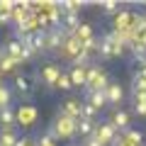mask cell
I'll list each match as a JSON object with an SVG mask.
<instances>
[{"label":"cell","mask_w":146,"mask_h":146,"mask_svg":"<svg viewBox=\"0 0 146 146\" xmlns=\"http://www.w3.org/2000/svg\"><path fill=\"white\" fill-rule=\"evenodd\" d=\"M115 46H117V36H115V32L105 34L102 39L98 42V54H100V58H102V61L112 58V56H115Z\"/></svg>","instance_id":"obj_1"},{"label":"cell","mask_w":146,"mask_h":146,"mask_svg":"<svg viewBox=\"0 0 146 146\" xmlns=\"http://www.w3.org/2000/svg\"><path fill=\"white\" fill-rule=\"evenodd\" d=\"M95 139H98L100 144H112V141L117 139V136H115V127L110 124V122H105V124L95 127Z\"/></svg>","instance_id":"obj_2"},{"label":"cell","mask_w":146,"mask_h":146,"mask_svg":"<svg viewBox=\"0 0 146 146\" xmlns=\"http://www.w3.org/2000/svg\"><path fill=\"white\" fill-rule=\"evenodd\" d=\"M58 76H61V68H58L56 63H46V66H44V71H42V80L49 85V88H56Z\"/></svg>","instance_id":"obj_3"},{"label":"cell","mask_w":146,"mask_h":146,"mask_svg":"<svg viewBox=\"0 0 146 146\" xmlns=\"http://www.w3.org/2000/svg\"><path fill=\"white\" fill-rule=\"evenodd\" d=\"M29 42H32V49H34V51H39V54L49 51L46 49V32H32Z\"/></svg>","instance_id":"obj_4"},{"label":"cell","mask_w":146,"mask_h":146,"mask_svg":"<svg viewBox=\"0 0 146 146\" xmlns=\"http://www.w3.org/2000/svg\"><path fill=\"white\" fill-rule=\"evenodd\" d=\"M68 76H71V83L80 88V85H85V78H88V66H73Z\"/></svg>","instance_id":"obj_5"},{"label":"cell","mask_w":146,"mask_h":146,"mask_svg":"<svg viewBox=\"0 0 146 146\" xmlns=\"http://www.w3.org/2000/svg\"><path fill=\"white\" fill-rule=\"evenodd\" d=\"M105 95H107V102L117 105V102H122V98H124V90H122L119 83H110L107 90H105Z\"/></svg>","instance_id":"obj_6"},{"label":"cell","mask_w":146,"mask_h":146,"mask_svg":"<svg viewBox=\"0 0 146 146\" xmlns=\"http://www.w3.org/2000/svg\"><path fill=\"white\" fill-rule=\"evenodd\" d=\"M15 110H12V105H7V107L0 110V127L3 129H12V124H15Z\"/></svg>","instance_id":"obj_7"},{"label":"cell","mask_w":146,"mask_h":146,"mask_svg":"<svg viewBox=\"0 0 146 146\" xmlns=\"http://www.w3.org/2000/svg\"><path fill=\"white\" fill-rule=\"evenodd\" d=\"M15 90L22 95V98H27V95L32 93V78H29V76H22V73H20V76L15 78Z\"/></svg>","instance_id":"obj_8"},{"label":"cell","mask_w":146,"mask_h":146,"mask_svg":"<svg viewBox=\"0 0 146 146\" xmlns=\"http://www.w3.org/2000/svg\"><path fill=\"white\" fill-rule=\"evenodd\" d=\"M110 124L115 127V129H124V131H127V124H129V112H124V110H115V115H112Z\"/></svg>","instance_id":"obj_9"},{"label":"cell","mask_w":146,"mask_h":146,"mask_svg":"<svg viewBox=\"0 0 146 146\" xmlns=\"http://www.w3.org/2000/svg\"><path fill=\"white\" fill-rule=\"evenodd\" d=\"M85 102H90L95 110H102L107 107V95H105V90H98V93H88V100Z\"/></svg>","instance_id":"obj_10"},{"label":"cell","mask_w":146,"mask_h":146,"mask_svg":"<svg viewBox=\"0 0 146 146\" xmlns=\"http://www.w3.org/2000/svg\"><path fill=\"white\" fill-rule=\"evenodd\" d=\"M95 122H88V119H78L76 122V131H78L80 136H90V134H95Z\"/></svg>","instance_id":"obj_11"},{"label":"cell","mask_w":146,"mask_h":146,"mask_svg":"<svg viewBox=\"0 0 146 146\" xmlns=\"http://www.w3.org/2000/svg\"><path fill=\"white\" fill-rule=\"evenodd\" d=\"M17 144V136L12 129H3L0 131V146H15Z\"/></svg>","instance_id":"obj_12"},{"label":"cell","mask_w":146,"mask_h":146,"mask_svg":"<svg viewBox=\"0 0 146 146\" xmlns=\"http://www.w3.org/2000/svg\"><path fill=\"white\" fill-rule=\"evenodd\" d=\"M95 112H98V110H95L90 102H80V119H88V122H93Z\"/></svg>","instance_id":"obj_13"},{"label":"cell","mask_w":146,"mask_h":146,"mask_svg":"<svg viewBox=\"0 0 146 146\" xmlns=\"http://www.w3.org/2000/svg\"><path fill=\"white\" fill-rule=\"evenodd\" d=\"M20 61H15L12 56H5V58H0V73H10V71H15V66Z\"/></svg>","instance_id":"obj_14"},{"label":"cell","mask_w":146,"mask_h":146,"mask_svg":"<svg viewBox=\"0 0 146 146\" xmlns=\"http://www.w3.org/2000/svg\"><path fill=\"white\" fill-rule=\"evenodd\" d=\"M124 136L129 139V144H134V146H139L141 141H144V136H141V131H136V129H127V131H124Z\"/></svg>","instance_id":"obj_15"},{"label":"cell","mask_w":146,"mask_h":146,"mask_svg":"<svg viewBox=\"0 0 146 146\" xmlns=\"http://www.w3.org/2000/svg\"><path fill=\"white\" fill-rule=\"evenodd\" d=\"M56 88H61V90H71V88H73V83H71V76H68V73H61V76H58V80H56Z\"/></svg>","instance_id":"obj_16"},{"label":"cell","mask_w":146,"mask_h":146,"mask_svg":"<svg viewBox=\"0 0 146 146\" xmlns=\"http://www.w3.org/2000/svg\"><path fill=\"white\" fill-rule=\"evenodd\" d=\"M63 10H66V15H78L80 7H83V3H61Z\"/></svg>","instance_id":"obj_17"},{"label":"cell","mask_w":146,"mask_h":146,"mask_svg":"<svg viewBox=\"0 0 146 146\" xmlns=\"http://www.w3.org/2000/svg\"><path fill=\"white\" fill-rule=\"evenodd\" d=\"M63 22H66V27H68V32H76L78 29V15H63Z\"/></svg>","instance_id":"obj_18"},{"label":"cell","mask_w":146,"mask_h":146,"mask_svg":"<svg viewBox=\"0 0 146 146\" xmlns=\"http://www.w3.org/2000/svg\"><path fill=\"white\" fill-rule=\"evenodd\" d=\"M7 105H10V90L5 85H0V110L7 107Z\"/></svg>","instance_id":"obj_19"},{"label":"cell","mask_w":146,"mask_h":146,"mask_svg":"<svg viewBox=\"0 0 146 146\" xmlns=\"http://www.w3.org/2000/svg\"><path fill=\"white\" fill-rule=\"evenodd\" d=\"M102 5L105 12H117V3H112V0H105V3H100Z\"/></svg>","instance_id":"obj_20"},{"label":"cell","mask_w":146,"mask_h":146,"mask_svg":"<svg viewBox=\"0 0 146 146\" xmlns=\"http://www.w3.org/2000/svg\"><path fill=\"white\" fill-rule=\"evenodd\" d=\"M136 115H146V102H136Z\"/></svg>","instance_id":"obj_21"},{"label":"cell","mask_w":146,"mask_h":146,"mask_svg":"<svg viewBox=\"0 0 146 146\" xmlns=\"http://www.w3.org/2000/svg\"><path fill=\"white\" fill-rule=\"evenodd\" d=\"M134 100L136 102H146V93H134Z\"/></svg>","instance_id":"obj_22"},{"label":"cell","mask_w":146,"mask_h":146,"mask_svg":"<svg viewBox=\"0 0 146 146\" xmlns=\"http://www.w3.org/2000/svg\"><path fill=\"white\" fill-rule=\"evenodd\" d=\"M85 146H102V144H100V141L93 136V139H88V144H85Z\"/></svg>","instance_id":"obj_23"},{"label":"cell","mask_w":146,"mask_h":146,"mask_svg":"<svg viewBox=\"0 0 146 146\" xmlns=\"http://www.w3.org/2000/svg\"><path fill=\"white\" fill-rule=\"evenodd\" d=\"M7 54H5V46H3V44H0V58H5Z\"/></svg>","instance_id":"obj_24"},{"label":"cell","mask_w":146,"mask_h":146,"mask_svg":"<svg viewBox=\"0 0 146 146\" xmlns=\"http://www.w3.org/2000/svg\"><path fill=\"white\" fill-rule=\"evenodd\" d=\"M144 66H146V63H144Z\"/></svg>","instance_id":"obj_25"},{"label":"cell","mask_w":146,"mask_h":146,"mask_svg":"<svg viewBox=\"0 0 146 146\" xmlns=\"http://www.w3.org/2000/svg\"><path fill=\"white\" fill-rule=\"evenodd\" d=\"M0 85H3V83H0Z\"/></svg>","instance_id":"obj_26"}]
</instances>
